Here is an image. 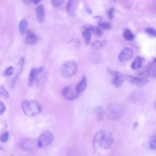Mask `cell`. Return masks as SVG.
Listing matches in <instances>:
<instances>
[{"instance_id": "cell-39", "label": "cell", "mask_w": 156, "mask_h": 156, "mask_svg": "<svg viewBox=\"0 0 156 156\" xmlns=\"http://www.w3.org/2000/svg\"><path fill=\"white\" fill-rule=\"evenodd\" d=\"M156 62V58H154L153 60L152 63H154Z\"/></svg>"}, {"instance_id": "cell-16", "label": "cell", "mask_w": 156, "mask_h": 156, "mask_svg": "<svg viewBox=\"0 0 156 156\" xmlns=\"http://www.w3.org/2000/svg\"><path fill=\"white\" fill-rule=\"evenodd\" d=\"M94 111L97 120L99 122L101 121L104 118L105 113L103 107L101 106H98L95 108Z\"/></svg>"}, {"instance_id": "cell-13", "label": "cell", "mask_w": 156, "mask_h": 156, "mask_svg": "<svg viewBox=\"0 0 156 156\" xmlns=\"http://www.w3.org/2000/svg\"><path fill=\"white\" fill-rule=\"evenodd\" d=\"M144 60L143 58L139 56H137L131 63V68L135 69L140 68L142 66Z\"/></svg>"}, {"instance_id": "cell-28", "label": "cell", "mask_w": 156, "mask_h": 156, "mask_svg": "<svg viewBox=\"0 0 156 156\" xmlns=\"http://www.w3.org/2000/svg\"><path fill=\"white\" fill-rule=\"evenodd\" d=\"M62 0H53L51 1V4L54 6L58 7L61 6L63 3Z\"/></svg>"}, {"instance_id": "cell-19", "label": "cell", "mask_w": 156, "mask_h": 156, "mask_svg": "<svg viewBox=\"0 0 156 156\" xmlns=\"http://www.w3.org/2000/svg\"><path fill=\"white\" fill-rule=\"evenodd\" d=\"M28 25L27 21L24 19H21L19 24V31L21 34H23Z\"/></svg>"}, {"instance_id": "cell-24", "label": "cell", "mask_w": 156, "mask_h": 156, "mask_svg": "<svg viewBox=\"0 0 156 156\" xmlns=\"http://www.w3.org/2000/svg\"><path fill=\"white\" fill-rule=\"evenodd\" d=\"M14 69L13 66H10L8 67L4 71L3 73V75L5 76H9L14 73Z\"/></svg>"}, {"instance_id": "cell-7", "label": "cell", "mask_w": 156, "mask_h": 156, "mask_svg": "<svg viewBox=\"0 0 156 156\" xmlns=\"http://www.w3.org/2000/svg\"><path fill=\"white\" fill-rule=\"evenodd\" d=\"M62 94L65 98L70 101L76 99L79 96V94L76 92L75 88L71 86L64 87L62 91Z\"/></svg>"}, {"instance_id": "cell-10", "label": "cell", "mask_w": 156, "mask_h": 156, "mask_svg": "<svg viewBox=\"0 0 156 156\" xmlns=\"http://www.w3.org/2000/svg\"><path fill=\"white\" fill-rule=\"evenodd\" d=\"M133 54V50L131 48L126 47L119 53L118 56L119 60L121 62H126L132 58Z\"/></svg>"}, {"instance_id": "cell-21", "label": "cell", "mask_w": 156, "mask_h": 156, "mask_svg": "<svg viewBox=\"0 0 156 156\" xmlns=\"http://www.w3.org/2000/svg\"><path fill=\"white\" fill-rule=\"evenodd\" d=\"M140 75L153 76L156 78V70L152 69L146 70L141 73Z\"/></svg>"}, {"instance_id": "cell-25", "label": "cell", "mask_w": 156, "mask_h": 156, "mask_svg": "<svg viewBox=\"0 0 156 156\" xmlns=\"http://www.w3.org/2000/svg\"><path fill=\"white\" fill-rule=\"evenodd\" d=\"M0 94L4 97L8 98L9 95L8 91L3 86H1L0 88Z\"/></svg>"}, {"instance_id": "cell-27", "label": "cell", "mask_w": 156, "mask_h": 156, "mask_svg": "<svg viewBox=\"0 0 156 156\" xmlns=\"http://www.w3.org/2000/svg\"><path fill=\"white\" fill-rule=\"evenodd\" d=\"M146 32L148 34L156 37V30L152 28H148L145 29Z\"/></svg>"}, {"instance_id": "cell-2", "label": "cell", "mask_w": 156, "mask_h": 156, "mask_svg": "<svg viewBox=\"0 0 156 156\" xmlns=\"http://www.w3.org/2000/svg\"><path fill=\"white\" fill-rule=\"evenodd\" d=\"M21 107L25 114L30 117L38 115L42 110V106L39 102L31 99L24 100L22 102Z\"/></svg>"}, {"instance_id": "cell-29", "label": "cell", "mask_w": 156, "mask_h": 156, "mask_svg": "<svg viewBox=\"0 0 156 156\" xmlns=\"http://www.w3.org/2000/svg\"><path fill=\"white\" fill-rule=\"evenodd\" d=\"M9 136V133L8 131L5 132L0 138V141L2 143L6 142L8 140Z\"/></svg>"}, {"instance_id": "cell-23", "label": "cell", "mask_w": 156, "mask_h": 156, "mask_svg": "<svg viewBox=\"0 0 156 156\" xmlns=\"http://www.w3.org/2000/svg\"><path fill=\"white\" fill-rule=\"evenodd\" d=\"M149 146L151 149L156 150V134L153 136L151 138L149 142Z\"/></svg>"}, {"instance_id": "cell-38", "label": "cell", "mask_w": 156, "mask_h": 156, "mask_svg": "<svg viewBox=\"0 0 156 156\" xmlns=\"http://www.w3.org/2000/svg\"><path fill=\"white\" fill-rule=\"evenodd\" d=\"M154 108L155 110L156 111V100L154 102Z\"/></svg>"}, {"instance_id": "cell-18", "label": "cell", "mask_w": 156, "mask_h": 156, "mask_svg": "<svg viewBox=\"0 0 156 156\" xmlns=\"http://www.w3.org/2000/svg\"><path fill=\"white\" fill-rule=\"evenodd\" d=\"M83 28H88L96 36H101L103 33L102 30L98 27L93 26L90 25H85Z\"/></svg>"}, {"instance_id": "cell-1", "label": "cell", "mask_w": 156, "mask_h": 156, "mask_svg": "<svg viewBox=\"0 0 156 156\" xmlns=\"http://www.w3.org/2000/svg\"><path fill=\"white\" fill-rule=\"evenodd\" d=\"M113 138L111 133L105 130H101L95 134L94 140L93 147L95 150L98 149H106L112 145Z\"/></svg>"}, {"instance_id": "cell-6", "label": "cell", "mask_w": 156, "mask_h": 156, "mask_svg": "<svg viewBox=\"0 0 156 156\" xmlns=\"http://www.w3.org/2000/svg\"><path fill=\"white\" fill-rule=\"evenodd\" d=\"M20 146L23 150L27 151H32L38 148L37 141L30 138H25L21 140Z\"/></svg>"}, {"instance_id": "cell-4", "label": "cell", "mask_w": 156, "mask_h": 156, "mask_svg": "<svg viewBox=\"0 0 156 156\" xmlns=\"http://www.w3.org/2000/svg\"><path fill=\"white\" fill-rule=\"evenodd\" d=\"M77 69V65L74 61H68L62 64L60 68V72L63 77L68 78L74 75Z\"/></svg>"}, {"instance_id": "cell-8", "label": "cell", "mask_w": 156, "mask_h": 156, "mask_svg": "<svg viewBox=\"0 0 156 156\" xmlns=\"http://www.w3.org/2000/svg\"><path fill=\"white\" fill-rule=\"evenodd\" d=\"M125 77L128 81L136 86H144L149 82V80L145 77H135L129 75H125Z\"/></svg>"}, {"instance_id": "cell-33", "label": "cell", "mask_w": 156, "mask_h": 156, "mask_svg": "<svg viewBox=\"0 0 156 156\" xmlns=\"http://www.w3.org/2000/svg\"><path fill=\"white\" fill-rule=\"evenodd\" d=\"M86 12L89 14L91 15L92 13V11L91 9L88 7H86L85 8Z\"/></svg>"}, {"instance_id": "cell-14", "label": "cell", "mask_w": 156, "mask_h": 156, "mask_svg": "<svg viewBox=\"0 0 156 156\" xmlns=\"http://www.w3.org/2000/svg\"><path fill=\"white\" fill-rule=\"evenodd\" d=\"M37 38V36L34 33H29L25 40V43L27 44L32 45L35 44Z\"/></svg>"}, {"instance_id": "cell-11", "label": "cell", "mask_w": 156, "mask_h": 156, "mask_svg": "<svg viewBox=\"0 0 156 156\" xmlns=\"http://www.w3.org/2000/svg\"><path fill=\"white\" fill-rule=\"evenodd\" d=\"M36 16L39 23H42L44 20L45 12L44 7L42 5H38L35 9Z\"/></svg>"}, {"instance_id": "cell-12", "label": "cell", "mask_w": 156, "mask_h": 156, "mask_svg": "<svg viewBox=\"0 0 156 156\" xmlns=\"http://www.w3.org/2000/svg\"><path fill=\"white\" fill-rule=\"evenodd\" d=\"M87 84V78L85 76H83L75 87L76 92L79 94L83 92L86 88Z\"/></svg>"}, {"instance_id": "cell-31", "label": "cell", "mask_w": 156, "mask_h": 156, "mask_svg": "<svg viewBox=\"0 0 156 156\" xmlns=\"http://www.w3.org/2000/svg\"><path fill=\"white\" fill-rule=\"evenodd\" d=\"M114 8L113 7L110 8L108 11V15L109 18L112 19L114 17Z\"/></svg>"}, {"instance_id": "cell-9", "label": "cell", "mask_w": 156, "mask_h": 156, "mask_svg": "<svg viewBox=\"0 0 156 156\" xmlns=\"http://www.w3.org/2000/svg\"><path fill=\"white\" fill-rule=\"evenodd\" d=\"M109 72L112 76V84L117 88L120 87L125 80V76L122 73L118 71L112 72L110 71Z\"/></svg>"}, {"instance_id": "cell-26", "label": "cell", "mask_w": 156, "mask_h": 156, "mask_svg": "<svg viewBox=\"0 0 156 156\" xmlns=\"http://www.w3.org/2000/svg\"><path fill=\"white\" fill-rule=\"evenodd\" d=\"M91 46L94 48L97 49L102 47L101 41H95L91 43Z\"/></svg>"}, {"instance_id": "cell-3", "label": "cell", "mask_w": 156, "mask_h": 156, "mask_svg": "<svg viewBox=\"0 0 156 156\" xmlns=\"http://www.w3.org/2000/svg\"><path fill=\"white\" fill-rule=\"evenodd\" d=\"M105 113L109 119L117 120L120 119L123 115L124 109L120 104L116 102H112L107 106Z\"/></svg>"}, {"instance_id": "cell-36", "label": "cell", "mask_w": 156, "mask_h": 156, "mask_svg": "<svg viewBox=\"0 0 156 156\" xmlns=\"http://www.w3.org/2000/svg\"><path fill=\"white\" fill-rule=\"evenodd\" d=\"M23 2L24 3L26 4H29L30 3H31V2H32V1H31V0H23Z\"/></svg>"}, {"instance_id": "cell-5", "label": "cell", "mask_w": 156, "mask_h": 156, "mask_svg": "<svg viewBox=\"0 0 156 156\" xmlns=\"http://www.w3.org/2000/svg\"><path fill=\"white\" fill-rule=\"evenodd\" d=\"M53 139V135L51 132L46 131L43 132L37 140L38 148H42L49 145Z\"/></svg>"}, {"instance_id": "cell-22", "label": "cell", "mask_w": 156, "mask_h": 156, "mask_svg": "<svg viewBox=\"0 0 156 156\" xmlns=\"http://www.w3.org/2000/svg\"><path fill=\"white\" fill-rule=\"evenodd\" d=\"M99 27L106 30H109L112 28V24L109 22H102L101 21L98 22V23Z\"/></svg>"}, {"instance_id": "cell-37", "label": "cell", "mask_w": 156, "mask_h": 156, "mask_svg": "<svg viewBox=\"0 0 156 156\" xmlns=\"http://www.w3.org/2000/svg\"><path fill=\"white\" fill-rule=\"evenodd\" d=\"M40 0H33L32 2H33V3L34 4H38L40 2Z\"/></svg>"}, {"instance_id": "cell-30", "label": "cell", "mask_w": 156, "mask_h": 156, "mask_svg": "<svg viewBox=\"0 0 156 156\" xmlns=\"http://www.w3.org/2000/svg\"><path fill=\"white\" fill-rule=\"evenodd\" d=\"M71 41L73 42L74 46L77 48H80L81 46L80 41L78 39L74 38Z\"/></svg>"}, {"instance_id": "cell-15", "label": "cell", "mask_w": 156, "mask_h": 156, "mask_svg": "<svg viewBox=\"0 0 156 156\" xmlns=\"http://www.w3.org/2000/svg\"><path fill=\"white\" fill-rule=\"evenodd\" d=\"M84 28V30L82 32V35L85 43L87 46L89 44L91 38V31L88 28Z\"/></svg>"}, {"instance_id": "cell-17", "label": "cell", "mask_w": 156, "mask_h": 156, "mask_svg": "<svg viewBox=\"0 0 156 156\" xmlns=\"http://www.w3.org/2000/svg\"><path fill=\"white\" fill-rule=\"evenodd\" d=\"M75 1L69 0L68 1L66 6V11L70 16L74 15L75 9Z\"/></svg>"}, {"instance_id": "cell-20", "label": "cell", "mask_w": 156, "mask_h": 156, "mask_svg": "<svg viewBox=\"0 0 156 156\" xmlns=\"http://www.w3.org/2000/svg\"><path fill=\"white\" fill-rule=\"evenodd\" d=\"M122 35L124 38L127 41H132L135 37V35L128 29H126L124 31Z\"/></svg>"}, {"instance_id": "cell-35", "label": "cell", "mask_w": 156, "mask_h": 156, "mask_svg": "<svg viewBox=\"0 0 156 156\" xmlns=\"http://www.w3.org/2000/svg\"><path fill=\"white\" fill-rule=\"evenodd\" d=\"M102 17L100 16H96L93 17V18L94 19H101Z\"/></svg>"}, {"instance_id": "cell-34", "label": "cell", "mask_w": 156, "mask_h": 156, "mask_svg": "<svg viewBox=\"0 0 156 156\" xmlns=\"http://www.w3.org/2000/svg\"><path fill=\"white\" fill-rule=\"evenodd\" d=\"M138 123L136 121L134 122L133 126V129L134 130H135L136 129L138 126Z\"/></svg>"}, {"instance_id": "cell-32", "label": "cell", "mask_w": 156, "mask_h": 156, "mask_svg": "<svg viewBox=\"0 0 156 156\" xmlns=\"http://www.w3.org/2000/svg\"><path fill=\"white\" fill-rule=\"evenodd\" d=\"M6 106L5 104L1 101L0 103V115H1L5 112L6 110Z\"/></svg>"}]
</instances>
